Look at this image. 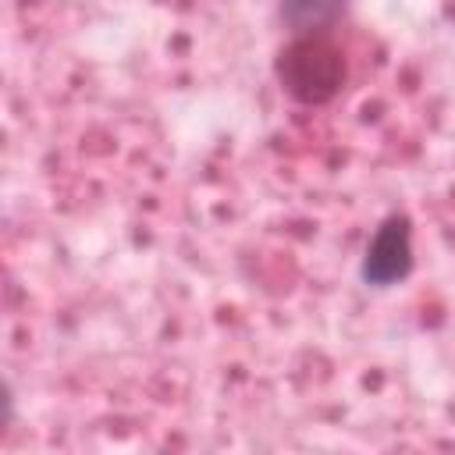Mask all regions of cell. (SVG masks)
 <instances>
[{"label":"cell","instance_id":"6da1fadb","mask_svg":"<svg viewBox=\"0 0 455 455\" xmlns=\"http://www.w3.org/2000/svg\"><path fill=\"white\" fill-rule=\"evenodd\" d=\"M274 75L295 103L320 107L341 92L345 57L327 36H295L277 50Z\"/></svg>","mask_w":455,"mask_h":455},{"label":"cell","instance_id":"7a4b0ae2","mask_svg":"<svg viewBox=\"0 0 455 455\" xmlns=\"http://www.w3.org/2000/svg\"><path fill=\"white\" fill-rule=\"evenodd\" d=\"M409 270H412V224L405 213H391L373 231L363 252L359 277L373 288H391L395 281H405Z\"/></svg>","mask_w":455,"mask_h":455},{"label":"cell","instance_id":"3957f363","mask_svg":"<svg viewBox=\"0 0 455 455\" xmlns=\"http://www.w3.org/2000/svg\"><path fill=\"white\" fill-rule=\"evenodd\" d=\"M348 0H281L277 14L295 36H323L334 21H341Z\"/></svg>","mask_w":455,"mask_h":455}]
</instances>
